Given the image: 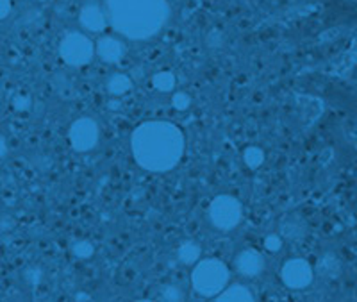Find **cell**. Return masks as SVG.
I'll list each match as a JSON object with an SVG mask.
<instances>
[{
    "mask_svg": "<svg viewBox=\"0 0 357 302\" xmlns=\"http://www.w3.org/2000/svg\"><path fill=\"white\" fill-rule=\"evenodd\" d=\"M183 151V133L170 122L142 123L132 135L134 158L146 170H172L181 160Z\"/></svg>",
    "mask_w": 357,
    "mask_h": 302,
    "instance_id": "cell-1",
    "label": "cell"
},
{
    "mask_svg": "<svg viewBox=\"0 0 357 302\" xmlns=\"http://www.w3.org/2000/svg\"><path fill=\"white\" fill-rule=\"evenodd\" d=\"M109 25L129 40H149L170 20L167 0H106Z\"/></svg>",
    "mask_w": 357,
    "mask_h": 302,
    "instance_id": "cell-2",
    "label": "cell"
},
{
    "mask_svg": "<svg viewBox=\"0 0 357 302\" xmlns=\"http://www.w3.org/2000/svg\"><path fill=\"white\" fill-rule=\"evenodd\" d=\"M229 282V269L218 259L199 262L191 274L193 290L202 297H218Z\"/></svg>",
    "mask_w": 357,
    "mask_h": 302,
    "instance_id": "cell-3",
    "label": "cell"
},
{
    "mask_svg": "<svg viewBox=\"0 0 357 302\" xmlns=\"http://www.w3.org/2000/svg\"><path fill=\"white\" fill-rule=\"evenodd\" d=\"M95 54H97V49H95L93 41L79 31L68 33L59 43V56L70 66L88 65Z\"/></svg>",
    "mask_w": 357,
    "mask_h": 302,
    "instance_id": "cell-4",
    "label": "cell"
},
{
    "mask_svg": "<svg viewBox=\"0 0 357 302\" xmlns=\"http://www.w3.org/2000/svg\"><path fill=\"white\" fill-rule=\"evenodd\" d=\"M209 218L215 227L222 229V231H231L243 218L240 200H236L231 195L216 197L209 206Z\"/></svg>",
    "mask_w": 357,
    "mask_h": 302,
    "instance_id": "cell-5",
    "label": "cell"
},
{
    "mask_svg": "<svg viewBox=\"0 0 357 302\" xmlns=\"http://www.w3.org/2000/svg\"><path fill=\"white\" fill-rule=\"evenodd\" d=\"M98 126L91 119H81L70 127V143L79 152H88L98 143Z\"/></svg>",
    "mask_w": 357,
    "mask_h": 302,
    "instance_id": "cell-6",
    "label": "cell"
},
{
    "mask_svg": "<svg viewBox=\"0 0 357 302\" xmlns=\"http://www.w3.org/2000/svg\"><path fill=\"white\" fill-rule=\"evenodd\" d=\"M282 281L288 288L291 290H304L312 282V269L305 259L301 257H295V259H289L286 262V265L282 266Z\"/></svg>",
    "mask_w": 357,
    "mask_h": 302,
    "instance_id": "cell-7",
    "label": "cell"
},
{
    "mask_svg": "<svg viewBox=\"0 0 357 302\" xmlns=\"http://www.w3.org/2000/svg\"><path fill=\"white\" fill-rule=\"evenodd\" d=\"M79 25L82 31L89 34H100L104 33L109 25V18H107L106 8H102L97 2H88L79 11Z\"/></svg>",
    "mask_w": 357,
    "mask_h": 302,
    "instance_id": "cell-8",
    "label": "cell"
},
{
    "mask_svg": "<svg viewBox=\"0 0 357 302\" xmlns=\"http://www.w3.org/2000/svg\"><path fill=\"white\" fill-rule=\"evenodd\" d=\"M95 49H97V56L100 57L102 61L109 63V65H116V63H120L126 57L127 47L120 38L102 36L95 43Z\"/></svg>",
    "mask_w": 357,
    "mask_h": 302,
    "instance_id": "cell-9",
    "label": "cell"
},
{
    "mask_svg": "<svg viewBox=\"0 0 357 302\" xmlns=\"http://www.w3.org/2000/svg\"><path fill=\"white\" fill-rule=\"evenodd\" d=\"M234 266L241 275H245V278H256V275H259L264 269L263 256H261L257 250H241V252L236 256Z\"/></svg>",
    "mask_w": 357,
    "mask_h": 302,
    "instance_id": "cell-10",
    "label": "cell"
},
{
    "mask_svg": "<svg viewBox=\"0 0 357 302\" xmlns=\"http://www.w3.org/2000/svg\"><path fill=\"white\" fill-rule=\"evenodd\" d=\"M106 88L107 91H109V95H113V97H122V95L129 93L130 91V88H132V81L123 74H114L107 79Z\"/></svg>",
    "mask_w": 357,
    "mask_h": 302,
    "instance_id": "cell-11",
    "label": "cell"
},
{
    "mask_svg": "<svg viewBox=\"0 0 357 302\" xmlns=\"http://www.w3.org/2000/svg\"><path fill=\"white\" fill-rule=\"evenodd\" d=\"M200 247L197 246V243H193V241H184L183 246L178 247L177 250V259L183 265L186 266H193L195 263H199L200 259Z\"/></svg>",
    "mask_w": 357,
    "mask_h": 302,
    "instance_id": "cell-12",
    "label": "cell"
},
{
    "mask_svg": "<svg viewBox=\"0 0 357 302\" xmlns=\"http://www.w3.org/2000/svg\"><path fill=\"white\" fill-rule=\"evenodd\" d=\"M252 292L243 285H231L216 297V301H252Z\"/></svg>",
    "mask_w": 357,
    "mask_h": 302,
    "instance_id": "cell-13",
    "label": "cell"
},
{
    "mask_svg": "<svg viewBox=\"0 0 357 302\" xmlns=\"http://www.w3.org/2000/svg\"><path fill=\"white\" fill-rule=\"evenodd\" d=\"M152 82H154L155 90L162 91V93H168V91H172L175 88V75L172 72H159V74L154 75Z\"/></svg>",
    "mask_w": 357,
    "mask_h": 302,
    "instance_id": "cell-14",
    "label": "cell"
},
{
    "mask_svg": "<svg viewBox=\"0 0 357 302\" xmlns=\"http://www.w3.org/2000/svg\"><path fill=\"white\" fill-rule=\"evenodd\" d=\"M264 161V152L257 147H248L245 151V163L250 168H259Z\"/></svg>",
    "mask_w": 357,
    "mask_h": 302,
    "instance_id": "cell-15",
    "label": "cell"
},
{
    "mask_svg": "<svg viewBox=\"0 0 357 302\" xmlns=\"http://www.w3.org/2000/svg\"><path fill=\"white\" fill-rule=\"evenodd\" d=\"M73 254L79 257V259H88V257L93 256V246L89 241L81 240L73 246Z\"/></svg>",
    "mask_w": 357,
    "mask_h": 302,
    "instance_id": "cell-16",
    "label": "cell"
},
{
    "mask_svg": "<svg viewBox=\"0 0 357 302\" xmlns=\"http://www.w3.org/2000/svg\"><path fill=\"white\" fill-rule=\"evenodd\" d=\"M165 301H183L184 295H183V290L178 288V286H174V285H168L162 288V295H161Z\"/></svg>",
    "mask_w": 357,
    "mask_h": 302,
    "instance_id": "cell-17",
    "label": "cell"
},
{
    "mask_svg": "<svg viewBox=\"0 0 357 302\" xmlns=\"http://www.w3.org/2000/svg\"><path fill=\"white\" fill-rule=\"evenodd\" d=\"M172 104H174L175 110L186 111L191 104V97L188 93H184V91H178V93H175L174 98H172Z\"/></svg>",
    "mask_w": 357,
    "mask_h": 302,
    "instance_id": "cell-18",
    "label": "cell"
},
{
    "mask_svg": "<svg viewBox=\"0 0 357 302\" xmlns=\"http://www.w3.org/2000/svg\"><path fill=\"white\" fill-rule=\"evenodd\" d=\"M264 247H266V250H270V252H277V250L282 247V240H280V236H277V234H270V236L264 240Z\"/></svg>",
    "mask_w": 357,
    "mask_h": 302,
    "instance_id": "cell-19",
    "label": "cell"
},
{
    "mask_svg": "<svg viewBox=\"0 0 357 302\" xmlns=\"http://www.w3.org/2000/svg\"><path fill=\"white\" fill-rule=\"evenodd\" d=\"M0 6H2V9H0V17H2V20H6V18L9 17V13H11L13 2L11 0H0Z\"/></svg>",
    "mask_w": 357,
    "mask_h": 302,
    "instance_id": "cell-20",
    "label": "cell"
},
{
    "mask_svg": "<svg viewBox=\"0 0 357 302\" xmlns=\"http://www.w3.org/2000/svg\"><path fill=\"white\" fill-rule=\"evenodd\" d=\"M29 104H31V98H29L27 95H24V97L18 95L17 100H15V107H17V110H27Z\"/></svg>",
    "mask_w": 357,
    "mask_h": 302,
    "instance_id": "cell-21",
    "label": "cell"
},
{
    "mask_svg": "<svg viewBox=\"0 0 357 302\" xmlns=\"http://www.w3.org/2000/svg\"><path fill=\"white\" fill-rule=\"evenodd\" d=\"M75 299H77V301H88L89 297H86V295H77V297H75Z\"/></svg>",
    "mask_w": 357,
    "mask_h": 302,
    "instance_id": "cell-22",
    "label": "cell"
}]
</instances>
